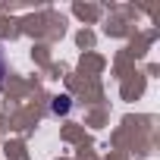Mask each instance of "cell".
Wrapping results in <instances>:
<instances>
[{
  "mask_svg": "<svg viewBox=\"0 0 160 160\" xmlns=\"http://www.w3.org/2000/svg\"><path fill=\"white\" fill-rule=\"evenodd\" d=\"M69 110H72V98H69V94H57V98L50 101V113H53V116H66Z\"/></svg>",
  "mask_w": 160,
  "mask_h": 160,
  "instance_id": "cell-1",
  "label": "cell"
},
{
  "mask_svg": "<svg viewBox=\"0 0 160 160\" xmlns=\"http://www.w3.org/2000/svg\"><path fill=\"white\" fill-rule=\"evenodd\" d=\"M3 75H7V57H3V47H0V85H3Z\"/></svg>",
  "mask_w": 160,
  "mask_h": 160,
  "instance_id": "cell-2",
  "label": "cell"
}]
</instances>
